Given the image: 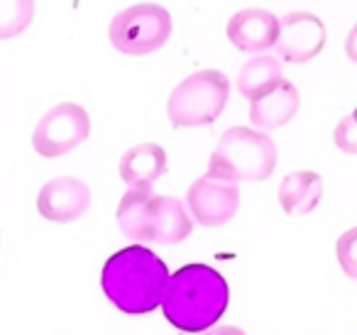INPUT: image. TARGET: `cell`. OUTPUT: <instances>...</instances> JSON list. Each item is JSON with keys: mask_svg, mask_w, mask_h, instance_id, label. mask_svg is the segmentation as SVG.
<instances>
[{"mask_svg": "<svg viewBox=\"0 0 357 335\" xmlns=\"http://www.w3.org/2000/svg\"><path fill=\"white\" fill-rule=\"evenodd\" d=\"M279 79H282V66H279V61L274 59V57L262 54V57L250 59L248 64L240 69L235 86H238V91L245 98L252 100L255 96L262 94L264 89H269V86Z\"/></svg>", "mask_w": 357, "mask_h": 335, "instance_id": "9a60e30c", "label": "cell"}, {"mask_svg": "<svg viewBox=\"0 0 357 335\" xmlns=\"http://www.w3.org/2000/svg\"><path fill=\"white\" fill-rule=\"evenodd\" d=\"M169 269L149 247L128 245L108 257L100 271V286L118 311L142 315L162 306L169 286Z\"/></svg>", "mask_w": 357, "mask_h": 335, "instance_id": "6da1fadb", "label": "cell"}, {"mask_svg": "<svg viewBox=\"0 0 357 335\" xmlns=\"http://www.w3.org/2000/svg\"><path fill=\"white\" fill-rule=\"evenodd\" d=\"M91 135V118L79 103H59L50 108L32 133V147L47 159L76 149Z\"/></svg>", "mask_w": 357, "mask_h": 335, "instance_id": "52a82bcc", "label": "cell"}, {"mask_svg": "<svg viewBox=\"0 0 357 335\" xmlns=\"http://www.w3.org/2000/svg\"><path fill=\"white\" fill-rule=\"evenodd\" d=\"M118 225L132 242L176 245L194 230L178 198L154 196L152 188H130L118 206Z\"/></svg>", "mask_w": 357, "mask_h": 335, "instance_id": "3957f363", "label": "cell"}, {"mask_svg": "<svg viewBox=\"0 0 357 335\" xmlns=\"http://www.w3.org/2000/svg\"><path fill=\"white\" fill-rule=\"evenodd\" d=\"M186 201H189L196 223H201L204 228H220L233 221L235 213H238L240 191L235 181L204 177L189 186Z\"/></svg>", "mask_w": 357, "mask_h": 335, "instance_id": "ba28073f", "label": "cell"}, {"mask_svg": "<svg viewBox=\"0 0 357 335\" xmlns=\"http://www.w3.org/2000/svg\"><path fill=\"white\" fill-rule=\"evenodd\" d=\"M172 35V15L157 3L130 6L110 20V45L125 57H144L162 50Z\"/></svg>", "mask_w": 357, "mask_h": 335, "instance_id": "8992f818", "label": "cell"}, {"mask_svg": "<svg viewBox=\"0 0 357 335\" xmlns=\"http://www.w3.org/2000/svg\"><path fill=\"white\" fill-rule=\"evenodd\" d=\"M167 172V152L154 142L130 147L120 159V179L130 188H152V184Z\"/></svg>", "mask_w": 357, "mask_h": 335, "instance_id": "4fadbf2b", "label": "cell"}, {"mask_svg": "<svg viewBox=\"0 0 357 335\" xmlns=\"http://www.w3.org/2000/svg\"><path fill=\"white\" fill-rule=\"evenodd\" d=\"M277 147L264 133L230 128L215 144L206 177L220 181H264L277 167Z\"/></svg>", "mask_w": 357, "mask_h": 335, "instance_id": "277c9868", "label": "cell"}, {"mask_svg": "<svg viewBox=\"0 0 357 335\" xmlns=\"http://www.w3.org/2000/svg\"><path fill=\"white\" fill-rule=\"evenodd\" d=\"M333 142L340 152L357 154V108L337 123V128L333 130Z\"/></svg>", "mask_w": 357, "mask_h": 335, "instance_id": "ac0fdd59", "label": "cell"}, {"mask_svg": "<svg viewBox=\"0 0 357 335\" xmlns=\"http://www.w3.org/2000/svg\"><path fill=\"white\" fill-rule=\"evenodd\" d=\"M279 206L287 216H306L316 211L323 198V179L316 172H294L287 174L279 184Z\"/></svg>", "mask_w": 357, "mask_h": 335, "instance_id": "5bb4252c", "label": "cell"}, {"mask_svg": "<svg viewBox=\"0 0 357 335\" xmlns=\"http://www.w3.org/2000/svg\"><path fill=\"white\" fill-rule=\"evenodd\" d=\"M91 208V191L76 177H56L42 186L37 211L52 223H74Z\"/></svg>", "mask_w": 357, "mask_h": 335, "instance_id": "8fae6325", "label": "cell"}, {"mask_svg": "<svg viewBox=\"0 0 357 335\" xmlns=\"http://www.w3.org/2000/svg\"><path fill=\"white\" fill-rule=\"evenodd\" d=\"M298 105H301V98H298L296 86L282 76L250 100V123L259 130H279L291 123L294 115L298 113Z\"/></svg>", "mask_w": 357, "mask_h": 335, "instance_id": "7c38bea8", "label": "cell"}, {"mask_svg": "<svg viewBox=\"0 0 357 335\" xmlns=\"http://www.w3.org/2000/svg\"><path fill=\"white\" fill-rule=\"evenodd\" d=\"M345 54L350 57V59L357 64V25H352V30L347 32V40H345Z\"/></svg>", "mask_w": 357, "mask_h": 335, "instance_id": "d6986e66", "label": "cell"}, {"mask_svg": "<svg viewBox=\"0 0 357 335\" xmlns=\"http://www.w3.org/2000/svg\"><path fill=\"white\" fill-rule=\"evenodd\" d=\"M35 17V0H3V17H0V37L10 40L30 27Z\"/></svg>", "mask_w": 357, "mask_h": 335, "instance_id": "2e32d148", "label": "cell"}, {"mask_svg": "<svg viewBox=\"0 0 357 335\" xmlns=\"http://www.w3.org/2000/svg\"><path fill=\"white\" fill-rule=\"evenodd\" d=\"M230 304L225 276L208 265H184L169 279L162 301L164 318L176 330L201 333L223 318Z\"/></svg>", "mask_w": 357, "mask_h": 335, "instance_id": "7a4b0ae2", "label": "cell"}, {"mask_svg": "<svg viewBox=\"0 0 357 335\" xmlns=\"http://www.w3.org/2000/svg\"><path fill=\"white\" fill-rule=\"evenodd\" d=\"M230 81L223 71L204 69L186 76L167 100V115L174 128H204L220 118L228 105Z\"/></svg>", "mask_w": 357, "mask_h": 335, "instance_id": "5b68a950", "label": "cell"}, {"mask_svg": "<svg viewBox=\"0 0 357 335\" xmlns=\"http://www.w3.org/2000/svg\"><path fill=\"white\" fill-rule=\"evenodd\" d=\"M225 35L230 45L243 54H262L277 45L282 35V20L262 8H245L228 20Z\"/></svg>", "mask_w": 357, "mask_h": 335, "instance_id": "30bf717a", "label": "cell"}, {"mask_svg": "<svg viewBox=\"0 0 357 335\" xmlns=\"http://www.w3.org/2000/svg\"><path fill=\"white\" fill-rule=\"evenodd\" d=\"M326 40V25L321 17L311 13H289L282 17V35L274 50L289 64H306L321 54Z\"/></svg>", "mask_w": 357, "mask_h": 335, "instance_id": "9c48e42d", "label": "cell"}, {"mask_svg": "<svg viewBox=\"0 0 357 335\" xmlns=\"http://www.w3.org/2000/svg\"><path fill=\"white\" fill-rule=\"evenodd\" d=\"M335 255L340 262L342 271L350 276L352 281H357V228L342 232L335 242Z\"/></svg>", "mask_w": 357, "mask_h": 335, "instance_id": "e0dca14e", "label": "cell"}, {"mask_svg": "<svg viewBox=\"0 0 357 335\" xmlns=\"http://www.w3.org/2000/svg\"><path fill=\"white\" fill-rule=\"evenodd\" d=\"M204 335H245V330L235 328V325H218V328L208 330V333Z\"/></svg>", "mask_w": 357, "mask_h": 335, "instance_id": "ffe728a7", "label": "cell"}]
</instances>
